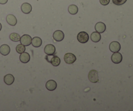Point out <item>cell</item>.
Instances as JSON below:
<instances>
[{
    "instance_id": "1",
    "label": "cell",
    "mask_w": 133,
    "mask_h": 111,
    "mask_svg": "<svg viewBox=\"0 0 133 111\" xmlns=\"http://www.w3.org/2000/svg\"><path fill=\"white\" fill-rule=\"evenodd\" d=\"M88 79L92 83H96L98 82V73L97 71L91 70L88 73Z\"/></svg>"
},
{
    "instance_id": "2",
    "label": "cell",
    "mask_w": 133,
    "mask_h": 111,
    "mask_svg": "<svg viewBox=\"0 0 133 111\" xmlns=\"http://www.w3.org/2000/svg\"><path fill=\"white\" fill-rule=\"evenodd\" d=\"M77 40L81 43H86L89 40V35L85 31H81L77 35Z\"/></svg>"
},
{
    "instance_id": "3",
    "label": "cell",
    "mask_w": 133,
    "mask_h": 111,
    "mask_svg": "<svg viewBox=\"0 0 133 111\" xmlns=\"http://www.w3.org/2000/svg\"><path fill=\"white\" fill-rule=\"evenodd\" d=\"M65 62L68 64H72L76 61V56L71 53H67L64 55V57Z\"/></svg>"
},
{
    "instance_id": "4",
    "label": "cell",
    "mask_w": 133,
    "mask_h": 111,
    "mask_svg": "<svg viewBox=\"0 0 133 111\" xmlns=\"http://www.w3.org/2000/svg\"><path fill=\"white\" fill-rule=\"evenodd\" d=\"M31 40H32V38L30 35H23L22 37L20 38V43L25 46H29L31 44Z\"/></svg>"
},
{
    "instance_id": "5",
    "label": "cell",
    "mask_w": 133,
    "mask_h": 111,
    "mask_svg": "<svg viewBox=\"0 0 133 111\" xmlns=\"http://www.w3.org/2000/svg\"><path fill=\"white\" fill-rule=\"evenodd\" d=\"M122 59H123V57H122V54L119 53V52H114V53L112 55V61L116 64H118L119 63L122 62Z\"/></svg>"
},
{
    "instance_id": "6",
    "label": "cell",
    "mask_w": 133,
    "mask_h": 111,
    "mask_svg": "<svg viewBox=\"0 0 133 111\" xmlns=\"http://www.w3.org/2000/svg\"><path fill=\"white\" fill-rule=\"evenodd\" d=\"M109 49L111 52H119L121 49V45L118 42L113 41L109 45Z\"/></svg>"
},
{
    "instance_id": "7",
    "label": "cell",
    "mask_w": 133,
    "mask_h": 111,
    "mask_svg": "<svg viewBox=\"0 0 133 111\" xmlns=\"http://www.w3.org/2000/svg\"><path fill=\"white\" fill-rule=\"evenodd\" d=\"M64 38V34L61 30H57L53 33V39L56 41H62Z\"/></svg>"
},
{
    "instance_id": "8",
    "label": "cell",
    "mask_w": 133,
    "mask_h": 111,
    "mask_svg": "<svg viewBox=\"0 0 133 111\" xmlns=\"http://www.w3.org/2000/svg\"><path fill=\"white\" fill-rule=\"evenodd\" d=\"M45 87L49 91H54L57 87V84L53 80H49L45 84Z\"/></svg>"
},
{
    "instance_id": "9",
    "label": "cell",
    "mask_w": 133,
    "mask_h": 111,
    "mask_svg": "<svg viewBox=\"0 0 133 111\" xmlns=\"http://www.w3.org/2000/svg\"><path fill=\"white\" fill-rule=\"evenodd\" d=\"M55 51V47L53 44H47L44 48V52L47 55H53Z\"/></svg>"
},
{
    "instance_id": "10",
    "label": "cell",
    "mask_w": 133,
    "mask_h": 111,
    "mask_svg": "<svg viewBox=\"0 0 133 111\" xmlns=\"http://www.w3.org/2000/svg\"><path fill=\"white\" fill-rule=\"evenodd\" d=\"M95 30L99 33H102L105 32L106 30V25L103 22H97L95 26Z\"/></svg>"
},
{
    "instance_id": "11",
    "label": "cell",
    "mask_w": 133,
    "mask_h": 111,
    "mask_svg": "<svg viewBox=\"0 0 133 111\" xmlns=\"http://www.w3.org/2000/svg\"><path fill=\"white\" fill-rule=\"evenodd\" d=\"M21 10L24 14H29L32 10V6L28 3H24L21 6Z\"/></svg>"
},
{
    "instance_id": "12",
    "label": "cell",
    "mask_w": 133,
    "mask_h": 111,
    "mask_svg": "<svg viewBox=\"0 0 133 111\" xmlns=\"http://www.w3.org/2000/svg\"><path fill=\"white\" fill-rule=\"evenodd\" d=\"M6 22L10 26H14L17 24V19L16 18L15 16H14L13 14H9L7 15L6 18Z\"/></svg>"
},
{
    "instance_id": "13",
    "label": "cell",
    "mask_w": 133,
    "mask_h": 111,
    "mask_svg": "<svg viewBox=\"0 0 133 111\" xmlns=\"http://www.w3.org/2000/svg\"><path fill=\"white\" fill-rule=\"evenodd\" d=\"M10 52V48L7 44H3L0 46V53L3 56H7Z\"/></svg>"
},
{
    "instance_id": "14",
    "label": "cell",
    "mask_w": 133,
    "mask_h": 111,
    "mask_svg": "<svg viewBox=\"0 0 133 111\" xmlns=\"http://www.w3.org/2000/svg\"><path fill=\"white\" fill-rule=\"evenodd\" d=\"M19 60L23 63H27L30 61V55L27 52H23L19 56Z\"/></svg>"
},
{
    "instance_id": "15",
    "label": "cell",
    "mask_w": 133,
    "mask_h": 111,
    "mask_svg": "<svg viewBox=\"0 0 133 111\" xmlns=\"http://www.w3.org/2000/svg\"><path fill=\"white\" fill-rule=\"evenodd\" d=\"M31 44H32V45L34 47L38 48V47H40L42 45V40L38 37H35L33 39H32Z\"/></svg>"
},
{
    "instance_id": "16",
    "label": "cell",
    "mask_w": 133,
    "mask_h": 111,
    "mask_svg": "<svg viewBox=\"0 0 133 111\" xmlns=\"http://www.w3.org/2000/svg\"><path fill=\"white\" fill-rule=\"evenodd\" d=\"M4 82L7 85L12 84L13 82H14V77L11 74H6L4 77Z\"/></svg>"
},
{
    "instance_id": "17",
    "label": "cell",
    "mask_w": 133,
    "mask_h": 111,
    "mask_svg": "<svg viewBox=\"0 0 133 111\" xmlns=\"http://www.w3.org/2000/svg\"><path fill=\"white\" fill-rule=\"evenodd\" d=\"M90 38L92 41L94 42V43H97V42L101 40V36L99 33H98L97 31H95V32H93L91 34Z\"/></svg>"
},
{
    "instance_id": "18",
    "label": "cell",
    "mask_w": 133,
    "mask_h": 111,
    "mask_svg": "<svg viewBox=\"0 0 133 111\" xmlns=\"http://www.w3.org/2000/svg\"><path fill=\"white\" fill-rule=\"evenodd\" d=\"M50 63L55 67H57L61 63V59L57 56H52L50 60Z\"/></svg>"
},
{
    "instance_id": "19",
    "label": "cell",
    "mask_w": 133,
    "mask_h": 111,
    "mask_svg": "<svg viewBox=\"0 0 133 111\" xmlns=\"http://www.w3.org/2000/svg\"><path fill=\"white\" fill-rule=\"evenodd\" d=\"M9 38H10V40H12V41L18 42L20 40L21 37L19 34L16 33H11L10 35Z\"/></svg>"
},
{
    "instance_id": "20",
    "label": "cell",
    "mask_w": 133,
    "mask_h": 111,
    "mask_svg": "<svg viewBox=\"0 0 133 111\" xmlns=\"http://www.w3.org/2000/svg\"><path fill=\"white\" fill-rule=\"evenodd\" d=\"M68 12L71 14H76L78 12V7L75 5H71L68 7Z\"/></svg>"
},
{
    "instance_id": "21",
    "label": "cell",
    "mask_w": 133,
    "mask_h": 111,
    "mask_svg": "<svg viewBox=\"0 0 133 111\" xmlns=\"http://www.w3.org/2000/svg\"><path fill=\"white\" fill-rule=\"evenodd\" d=\"M16 50V52L18 53L22 54L23 52H24L25 50V46L24 45H23L22 44H18V45H17Z\"/></svg>"
},
{
    "instance_id": "22",
    "label": "cell",
    "mask_w": 133,
    "mask_h": 111,
    "mask_svg": "<svg viewBox=\"0 0 133 111\" xmlns=\"http://www.w3.org/2000/svg\"><path fill=\"white\" fill-rule=\"evenodd\" d=\"M127 0H112L113 3L116 5H122L125 3Z\"/></svg>"
},
{
    "instance_id": "23",
    "label": "cell",
    "mask_w": 133,
    "mask_h": 111,
    "mask_svg": "<svg viewBox=\"0 0 133 111\" xmlns=\"http://www.w3.org/2000/svg\"><path fill=\"white\" fill-rule=\"evenodd\" d=\"M100 3L103 5H107L110 3V0H99Z\"/></svg>"
},
{
    "instance_id": "24",
    "label": "cell",
    "mask_w": 133,
    "mask_h": 111,
    "mask_svg": "<svg viewBox=\"0 0 133 111\" xmlns=\"http://www.w3.org/2000/svg\"><path fill=\"white\" fill-rule=\"evenodd\" d=\"M8 0H0V4L1 5H4V4H6L7 3Z\"/></svg>"
},
{
    "instance_id": "25",
    "label": "cell",
    "mask_w": 133,
    "mask_h": 111,
    "mask_svg": "<svg viewBox=\"0 0 133 111\" xmlns=\"http://www.w3.org/2000/svg\"><path fill=\"white\" fill-rule=\"evenodd\" d=\"M1 28H2V26H1V23H0V31H1Z\"/></svg>"
}]
</instances>
